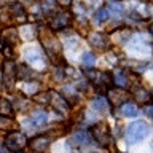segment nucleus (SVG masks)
I'll list each match as a JSON object with an SVG mask.
<instances>
[{"label": "nucleus", "mask_w": 153, "mask_h": 153, "mask_svg": "<svg viewBox=\"0 0 153 153\" xmlns=\"http://www.w3.org/2000/svg\"><path fill=\"white\" fill-rule=\"evenodd\" d=\"M56 0H42L40 3V10L45 14H54V10H56Z\"/></svg>", "instance_id": "4be33fe9"}, {"label": "nucleus", "mask_w": 153, "mask_h": 153, "mask_svg": "<svg viewBox=\"0 0 153 153\" xmlns=\"http://www.w3.org/2000/svg\"><path fill=\"white\" fill-rule=\"evenodd\" d=\"M13 112H14V108H13L11 102L7 100V99H3V97H0V115L11 118L13 117Z\"/></svg>", "instance_id": "aec40b11"}, {"label": "nucleus", "mask_w": 153, "mask_h": 153, "mask_svg": "<svg viewBox=\"0 0 153 153\" xmlns=\"http://www.w3.org/2000/svg\"><path fill=\"white\" fill-rule=\"evenodd\" d=\"M13 126H14V123L11 121V118L0 115V128L2 129H13Z\"/></svg>", "instance_id": "cd10ccee"}, {"label": "nucleus", "mask_w": 153, "mask_h": 153, "mask_svg": "<svg viewBox=\"0 0 153 153\" xmlns=\"http://www.w3.org/2000/svg\"><path fill=\"white\" fill-rule=\"evenodd\" d=\"M14 78H16V64L11 59H7L2 65V80L3 85L7 86L8 89L13 88L14 85Z\"/></svg>", "instance_id": "7ed1b4c3"}, {"label": "nucleus", "mask_w": 153, "mask_h": 153, "mask_svg": "<svg viewBox=\"0 0 153 153\" xmlns=\"http://www.w3.org/2000/svg\"><path fill=\"white\" fill-rule=\"evenodd\" d=\"M143 112H145V115L148 118H152L153 117V105L148 102V104H145V107H143Z\"/></svg>", "instance_id": "c756f323"}, {"label": "nucleus", "mask_w": 153, "mask_h": 153, "mask_svg": "<svg viewBox=\"0 0 153 153\" xmlns=\"http://www.w3.org/2000/svg\"><path fill=\"white\" fill-rule=\"evenodd\" d=\"M86 140H88V132L86 131H78L72 136V143L74 145H83Z\"/></svg>", "instance_id": "b1692460"}, {"label": "nucleus", "mask_w": 153, "mask_h": 153, "mask_svg": "<svg viewBox=\"0 0 153 153\" xmlns=\"http://www.w3.org/2000/svg\"><path fill=\"white\" fill-rule=\"evenodd\" d=\"M112 81L120 88H124L128 85V76H126V72L124 70H115V74L112 76Z\"/></svg>", "instance_id": "6ab92c4d"}, {"label": "nucleus", "mask_w": 153, "mask_h": 153, "mask_svg": "<svg viewBox=\"0 0 153 153\" xmlns=\"http://www.w3.org/2000/svg\"><path fill=\"white\" fill-rule=\"evenodd\" d=\"M18 33H21V37L24 40H33V38H37L38 30H37L35 26H32V24H24Z\"/></svg>", "instance_id": "f8f14e48"}, {"label": "nucleus", "mask_w": 153, "mask_h": 153, "mask_svg": "<svg viewBox=\"0 0 153 153\" xmlns=\"http://www.w3.org/2000/svg\"><path fill=\"white\" fill-rule=\"evenodd\" d=\"M2 42H3V40H2V37H0V50H2V45H3Z\"/></svg>", "instance_id": "2f4dec72"}, {"label": "nucleus", "mask_w": 153, "mask_h": 153, "mask_svg": "<svg viewBox=\"0 0 153 153\" xmlns=\"http://www.w3.org/2000/svg\"><path fill=\"white\" fill-rule=\"evenodd\" d=\"M48 102L51 104V107L57 110V112H61V113H67L70 110V104L67 102V100L62 97V96L57 93V91H48Z\"/></svg>", "instance_id": "20e7f679"}, {"label": "nucleus", "mask_w": 153, "mask_h": 153, "mask_svg": "<svg viewBox=\"0 0 153 153\" xmlns=\"http://www.w3.org/2000/svg\"><path fill=\"white\" fill-rule=\"evenodd\" d=\"M88 40H89V43L93 46H96V48H107V38H105L104 35H100V33H91V35L88 37Z\"/></svg>", "instance_id": "2eb2a0df"}, {"label": "nucleus", "mask_w": 153, "mask_h": 153, "mask_svg": "<svg viewBox=\"0 0 153 153\" xmlns=\"http://www.w3.org/2000/svg\"><path fill=\"white\" fill-rule=\"evenodd\" d=\"M0 91H2V85H0Z\"/></svg>", "instance_id": "473e14b6"}, {"label": "nucleus", "mask_w": 153, "mask_h": 153, "mask_svg": "<svg viewBox=\"0 0 153 153\" xmlns=\"http://www.w3.org/2000/svg\"><path fill=\"white\" fill-rule=\"evenodd\" d=\"M91 107L94 110H97V112H104L105 108H107V99L102 97V96H99V97H94L91 100Z\"/></svg>", "instance_id": "5701e85b"}, {"label": "nucleus", "mask_w": 153, "mask_h": 153, "mask_svg": "<svg viewBox=\"0 0 153 153\" xmlns=\"http://www.w3.org/2000/svg\"><path fill=\"white\" fill-rule=\"evenodd\" d=\"M50 143H51V139L48 136H37V137H33L32 140H29L27 145L30 147V150H33L35 153H42L50 147Z\"/></svg>", "instance_id": "6e6552de"}, {"label": "nucleus", "mask_w": 153, "mask_h": 153, "mask_svg": "<svg viewBox=\"0 0 153 153\" xmlns=\"http://www.w3.org/2000/svg\"><path fill=\"white\" fill-rule=\"evenodd\" d=\"M94 62H96V56L93 54V53H89V51H86L83 56H81V64H83L85 67H93L94 65Z\"/></svg>", "instance_id": "393cba45"}, {"label": "nucleus", "mask_w": 153, "mask_h": 153, "mask_svg": "<svg viewBox=\"0 0 153 153\" xmlns=\"http://www.w3.org/2000/svg\"><path fill=\"white\" fill-rule=\"evenodd\" d=\"M32 76V70L30 67L26 64H16V78L21 80H29Z\"/></svg>", "instance_id": "a211bd4d"}, {"label": "nucleus", "mask_w": 153, "mask_h": 153, "mask_svg": "<svg viewBox=\"0 0 153 153\" xmlns=\"http://www.w3.org/2000/svg\"><path fill=\"white\" fill-rule=\"evenodd\" d=\"M26 145H27L26 134H22L19 131H11L7 137H5V147L13 153H19Z\"/></svg>", "instance_id": "f03ea898"}, {"label": "nucleus", "mask_w": 153, "mask_h": 153, "mask_svg": "<svg viewBox=\"0 0 153 153\" xmlns=\"http://www.w3.org/2000/svg\"><path fill=\"white\" fill-rule=\"evenodd\" d=\"M131 91H132V94H134V97H136L137 102H140V104H148L150 102L152 96H150V93H148L147 89L140 88V86H132Z\"/></svg>", "instance_id": "9d476101"}, {"label": "nucleus", "mask_w": 153, "mask_h": 153, "mask_svg": "<svg viewBox=\"0 0 153 153\" xmlns=\"http://www.w3.org/2000/svg\"><path fill=\"white\" fill-rule=\"evenodd\" d=\"M62 97H64L69 104H74L76 99H78V94H76V89L74 88V86H64L62 88Z\"/></svg>", "instance_id": "f3484780"}, {"label": "nucleus", "mask_w": 153, "mask_h": 153, "mask_svg": "<svg viewBox=\"0 0 153 153\" xmlns=\"http://www.w3.org/2000/svg\"><path fill=\"white\" fill-rule=\"evenodd\" d=\"M148 132H150V126L145 121H140V120L134 121L126 128V142L129 145H136L148 136Z\"/></svg>", "instance_id": "f257e3e1"}, {"label": "nucleus", "mask_w": 153, "mask_h": 153, "mask_svg": "<svg viewBox=\"0 0 153 153\" xmlns=\"http://www.w3.org/2000/svg\"><path fill=\"white\" fill-rule=\"evenodd\" d=\"M2 51H3V56L7 57V59H11V57H13L11 45H8V43H5V45H2Z\"/></svg>", "instance_id": "c85d7f7f"}, {"label": "nucleus", "mask_w": 153, "mask_h": 153, "mask_svg": "<svg viewBox=\"0 0 153 153\" xmlns=\"http://www.w3.org/2000/svg\"><path fill=\"white\" fill-rule=\"evenodd\" d=\"M57 5H61V7H70L72 0H56Z\"/></svg>", "instance_id": "7c9ffc66"}, {"label": "nucleus", "mask_w": 153, "mask_h": 153, "mask_svg": "<svg viewBox=\"0 0 153 153\" xmlns=\"http://www.w3.org/2000/svg\"><path fill=\"white\" fill-rule=\"evenodd\" d=\"M38 91H40V85H38L37 81L26 80V83L22 85V93L26 96H35Z\"/></svg>", "instance_id": "dca6fc26"}, {"label": "nucleus", "mask_w": 153, "mask_h": 153, "mask_svg": "<svg viewBox=\"0 0 153 153\" xmlns=\"http://www.w3.org/2000/svg\"><path fill=\"white\" fill-rule=\"evenodd\" d=\"M108 16H110V13L107 11V8H99L97 11H96V14H94V18H96V21H107L108 19Z\"/></svg>", "instance_id": "bb28decb"}, {"label": "nucleus", "mask_w": 153, "mask_h": 153, "mask_svg": "<svg viewBox=\"0 0 153 153\" xmlns=\"http://www.w3.org/2000/svg\"><path fill=\"white\" fill-rule=\"evenodd\" d=\"M46 120H48V115L45 112H35V113H32L30 115V120L29 121L32 123V126H42V124H45L46 123Z\"/></svg>", "instance_id": "412c9836"}, {"label": "nucleus", "mask_w": 153, "mask_h": 153, "mask_svg": "<svg viewBox=\"0 0 153 153\" xmlns=\"http://www.w3.org/2000/svg\"><path fill=\"white\" fill-rule=\"evenodd\" d=\"M118 153H123V152H118Z\"/></svg>", "instance_id": "72a5a7b5"}, {"label": "nucleus", "mask_w": 153, "mask_h": 153, "mask_svg": "<svg viewBox=\"0 0 153 153\" xmlns=\"http://www.w3.org/2000/svg\"><path fill=\"white\" fill-rule=\"evenodd\" d=\"M86 75H88V80L93 81V85L97 86V88H100V86H107L110 81H112V76H110L108 74L100 72V70L89 69L88 72H86Z\"/></svg>", "instance_id": "423d86ee"}, {"label": "nucleus", "mask_w": 153, "mask_h": 153, "mask_svg": "<svg viewBox=\"0 0 153 153\" xmlns=\"http://www.w3.org/2000/svg\"><path fill=\"white\" fill-rule=\"evenodd\" d=\"M107 97H108V102H112L115 105H120L123 102H126V93L121 89H110L107 93Z\"/></svg>", "instance_id": "9b49d317"}, {"label": "nucleus", "mask_w": 153, "mask_h": 153, "mask_svg": "<svg viewBox=\"0 0 153 153\" xmlns=\"http://www.w3.org/2000/svg\"><path fill=\"white\" fill-rule=\"evenodd\" d=\"M24 59H26L29 64H43L42 51L35 46H30V48H26V50H24Z\"/></svg>", "instance_id": "1a4fd4ad"}, {"label": "nucleus", "mask_w": 153, "mask_h": 153, "mask_svg": "<svg viewBox=\"0 0 153 153\" xmlns=\"http://www.w3.org/2000/svg\"><path fill=\"white\" fill-rule=\"evenodd\" d=\"M18 30L14 27H7V29H3L2 32H0V37H2V40H5L10 45L11 42H18Z\"/></svg>", "instance_id": "4468645a"}, {"label": "nucleus", "mask_w": 153, "mask_h": 153, "mask_svg": "<svg viewBox=\"0 0 153 153\" xmlns=\"http://www.w3.org/2000/svg\"><path fill=\"white\" fill-rule=\"evenodd\" d=\"M91 136L100 145H108V142H110V132H108L107 126H102V124H97V126L91 128Z\"/></svg>", "instance_id": "0eeeda50"}, {"label": "nucleus", "mask_w": 153, "mask_h": 153, "mask_svg": "<svg viewBox=\"0 0 153 153\" xmlns=\"http://www.w3.org/2000/svg\"><path fill=\"white\" fill-rule=\"evenodd\" d=\"M72 22V16L70 13H65V11H59V13H54L50 19V27L54 29V30H59V29H64L67 26H70Z\"/></svg>", "instance_id": "39448f33"}, {"label": "nucleus", "mask_w": 153, "mask_h": 153, "mask_svg": "<svg viewBox=\"0 0 153 153\" xmlns=\"http://www.w3.org/2000/svg\"><path fill=\"white\" fill-rule=\"evenodd\" d=\"M107 11H108V13H112V14H117V16H120V14L123 13V5H121V3H118V2H113V3H110V5H108Z\"/></svg>", "instance_id": "a878e982"}, {"label": "nucleus", "mask_w": 153, "mask_h": 153, "mask_svg": "<svg viewBox=\"0 0 153 153\" xmlns=\"http://www.w3.org/2000/svg\"><path fill=\"white\" fill-rule=\"evenodd\" d=\"M120 112H121L123 117H128V118H134V117H137V113H139V108H137V105H134L132 102H123L121 104V107H120Z\"/></svg>", "instance_id": "ddd939ff"}]
</instances>
